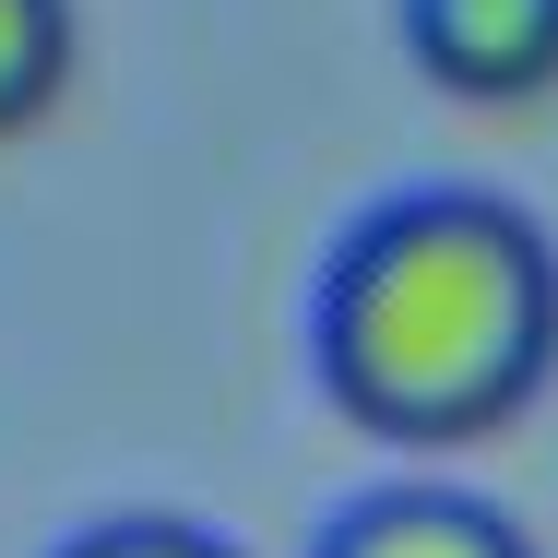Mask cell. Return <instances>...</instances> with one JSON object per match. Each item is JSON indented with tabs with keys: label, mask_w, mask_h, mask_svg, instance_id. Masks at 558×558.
Listing matches in <instances>:
<instances>
[{
	"label": "cell",
	"mask_w": 558,
	"mask_h": 558,
	"mask_svg": "<svg viewBox=\"0 0 558 558\" xmlns=\"http://www.w3.org/2000/svg\"><path fill=\"white\" fill-rule=\"evenodd\" d=\"M310 356L344 428L392 451L499 440L558 380V250L499 191H392L333 238Z\"/></svg>",
	"instance_id": "6da1fadb"
},
{
	"label": "cell",
	"mask_w": 558,
	"mask_h": 558,
	"mask_svg": "<svg viewBox=\"0 0 558 558\" xmlns=\"http://www.w3.org/2000/svg\"><path fill=\"white\" fill-rule=\"evenodd\" d=\"M72 60H84L72 0H0V143H12V131H36V119L60 108Z\"/></svg>",
	"instance_id": "277c9868"
},
{
	"label": "cell",
	"mask_w": 558,
	"mask_h": 558,
	"mask_svg": "<svg viewBox=\"0 0 558 558\" xmlns=\"http://www.w3.org/2000/svg\"><path fill=\"white\" fill-rule=\"evenodd\" d=\"M404 48L463 108H523L558 84V0H404Z\"/></svg>",
	"instance_id": "7a4b0ae2"
},
{
	"label": "cell",
	"mask_w": 558,
	"mask_h": 558,
	"mask_svg": "<svg viewBox=\"0 0 558 558\" xmlns=\"http://www.w3.org/2000/svg\"><path fill=\"white\" fill-rule=\"evenodd\" d=\"M60 558H250V547H226L215 523H179V511H119V523H84Z\"/></svg>",
	"instance_id": "5b68a950"
},
{
	"label": "cell",
	"mask_w": 558,
	"mask_h": 558,
	"mask_svg": "<svg viewBox=\"0 0 558 558\" xmlns=\"http://www.w3.org/2000/svg\"><path fill=\"white\" fill-rule=\"evenodd\" d=\"M322 558H535V535L463 487H380L322 535Z\"/></svg>",
	"instance_id": "3957f363"
}]
</instances>
